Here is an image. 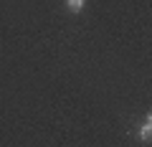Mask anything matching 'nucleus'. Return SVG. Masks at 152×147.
<instances>
[{"instance_id":"obj_1","label":"nucleus","mask_w":152,"mask_h":147,"mask_svg":"<svg viewBox=\"0 0 152 147\" xmlns=\"http://www.w3.org/2000/svg\"><path fill=\"white\" fill-rule=\"evenodd\" d=\"M150 135H152V119L147 117V122L140 127V140L142 142H150Z\"/></svg>"},{"instance_id":"obj_2","label":"nucleus","mask_w":152,"mask_h":147,"mask_svg":"<svg viewBox=\"0 0 152 147\" xmlns=\"http://www.w3.org/2000/svg\"><path fill=\"white\" fill-rule=\"evenodd\" d=\"M66 3H69V8H71L74 13H79V10L84 8V0H66Z\"/></svg>"}]
</instances>
